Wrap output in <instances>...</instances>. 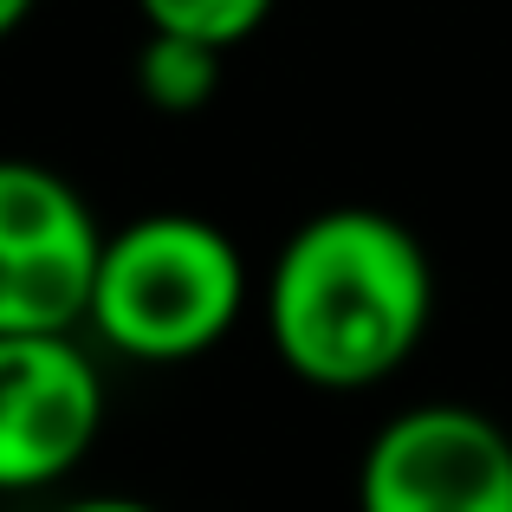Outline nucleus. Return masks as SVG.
Here are the masks:
<instances>
[{"label":"nucleus","mask_w":512,"mask_h":512,"mask_svg":"<svg viewBox=\"0 0 512 512\" xmlns=\"http://www.w3.org/2000/svg\"><path fill=\"white\" fill-rule=\"evenodd\" d=\"M273 357L325 396L376 389L435 325V266L409 221L363 201L318 208L279 240L260 286Z\"/></svg>","instance_id":"f257e3e1"},{"label":"nucleus","mask_w":512,"mask_h":512,"mask_svg":"<svg viewBox=\"0 0 512 512\" xmlns=\"http://www.w3.org/2000/svg\"><path fill=\"white\" fill-rule=\"evenodd\" d=\"M247 305L253 273L240 240L208 214L156 208L104 234L85 331L117 363L175 370L221 350Z\"/></svg>","instance_id":"f03ea898"},{"label":"nucleus","mask_w":512,"mask_h":512,"mask_svg":"<svg viewBox=\"0 0 512 512\" xmlns=\"http://www.w3.org/2000/svg\"><path fill=\"white\" fill-rule=\"evenodd\" d=\"M104 227L72 175L0 156V338L85 331Z\"/></svg>","instance_id":"7ed1b4c3"},{"label":"nucleus","mask_w":512,"mask_h":512,"mask_svg":"<svg viewBox=\"0 0 512 512\" xmlns=\"http://www.w3.org/2000/svg\"><path fill=\"white\" fill-rule=\"evenodd\" d=\"M357 512H512V435L474 402H409L363 448Z\"/></svg>","instance_id":"20e7f679"},{"label":"nucleus","mask_w":512,"mask_h":512,"mask_svg":"<svg viewBox=\"0 0 512 512\" xmlns=\"http://www.w3.org/2000/svg\"><path fill=\"white\" fill-rule=\"evenodd\" d=\"M104 363L78 331L0 338V493H46L104 435Z\"/></svg>","instance_id":"39448f33"},{"label":"nucleus","mask_w":512,"mask_h":512,"mask_svg":"<svg viewBox=\"0 0 512 512\" xmlns=\"http://www.w3.org/2000/svg\"><path fill=\"white\" fill-rule=\"evenodd\" d=\"M221 59L227 52L201 46V39L182 33H143L137 46V98L163 117H188V111H208L214 91H221Z\"/></svg>","instance_id":"423d86ee"},{"label":"nucleus","mask_w":512,"mask_h":512,"mask_svg":"<svg viewBox=\"0 0 512 512\" xmlns=\"http://www.w3.org/2000/svg\"><path fill=\"white\" fill-rule=\"evenodd\" d=\"M143 13V33H182L214 52H234L273 20L279 0H130Z\"/></svg>","instance_id":"0eeeda50"},{"label":"nucleus","mask_w":512,"mask_h":512,"mask_svg":"<svg viewBox=\"0 0 512 512\" xmlns=\"http://www.w3.org/2000/svg\"><path fill=\"white\" fill-rule=\"evenodd\" d=\"M52 512H163L156 500H137V493H85V500H65Z\"/></svg>","instance_id":"6e6552de"},{"label":"nucleus","mask_w":512,"mask_h":512,"mask_svg":"<svg viewBox=\"0 0 512 512\" xmlns=\"http://www.w3.org/2000/svg\"><path fill=\"white\" fill-rule=\"evenodd\" d=\"M33 7H39V0H0V46H7L26 20H33Z\"/></svg>","instance_id":"1a4fd4ad"}]
</instances>
